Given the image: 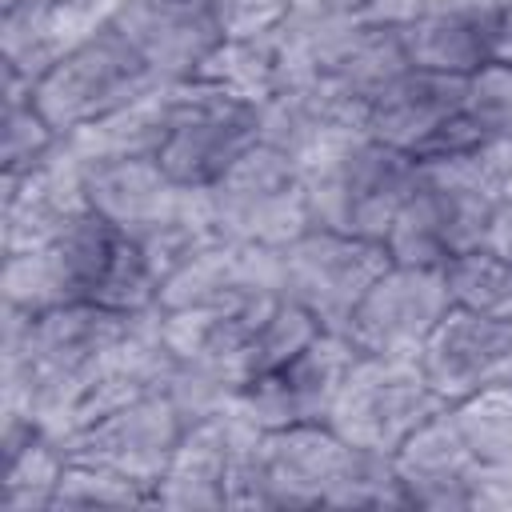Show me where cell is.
Here are the masks:
<instances>
[{
	"label": "cell",
	"mask_w": 512,
	"mask_h": 512,
	"mask_svg": "<svg viewBox=\"0 0 512 512\" xmlns=\"http://www.w3.org/2000/svg\"><path fill=\"white\" fill-rule=\"evenodd\" d=\"M372 0H292V16H368Z\"/></svg>",
	"instance_id": "cell-32"
},
{
	"label": "cell",
	"mask_w": 512,
	"mask_h": 512,
	"mask_svg": "<svg viewBox=\"0 0 512 512\" xmlns=\"http://www.w3.org/2000/svg\"><path fill=\"white\" fill-rule=\"evenodd\" d=\"M416 360L440 400L456 404L480 388L512 380V324L452 304Z\"/></svg>",
	"instance_id": "cell-16"
},
{
	"label": "cell",
	"mask_w": 512,
	"mask_h": 512,
	"mask_svg": "<svg viewBox=\"0 0 512 512\" xmlns=\"http://www.w3.org/2000/svg\"><path fill=\"white\" fill-rule=\"evenodd\" d=\"M468 512H512V468H476Z\"/></svg>",
	"instance_id": "cell-31"
},
{
	"label": "cell",
	"mask_w": 512,
	"mask_h": 512,
	"mask_svg": "<svg viewBox=\"0 0 512 512\" xmlns=\"http://www.w3.org/2000/svg\"><path fill=\"white\" fill-rule=\"evenodd\" d=\"M468 116L484 144L512 152V64L492 60L468 76Z\"/></svg>",
	"instance_id": "cell-29"
},
{
	"label": "cell",
	"mask_w": 512,
	"mask_h": 512,
	"mask_svg": "<svg viewBox=\"0 0 512 512\" xmlns=\"http://www.w3.org/2000/svg\"><path fill=\"white\" fill-rule=\"evenodd\" d=\"M252 144H260V108L204 80L172 84V128L156 156L172 180L208 188Z\"/></svg>",
	"instance_id": "cell-10"
},
{
	"label": "cell",
	"mask_w": 512,
	"mask_h": 512,
	"mask_svg": "<svg viewBox=\"0 0 512 512\" xmlns=\"http://www.w3.org/2000/svg\"><path fill=\"white\" fill-rule=\"evenodd\" d=\"M396 476L404 484L408 508L428 512H468V492L476 476V456L468 452L452 412H436L428 424H420L396 452H392Z\"/></svg>",
	"instance_id": "cell-20"
},
{
	"label": "cell",
	"mask_w": 512,
	"mask_h": 512,
	"mask_svg": "<svg viewBox=\"0 0 512 512\" xmlns=\"http://www.w3.org/2000/svg\"><path fill=\"white\" fill-rule=\"evenodd\" d=\"M508 196H512V192H508Z\"/></svg>",
	"instance_id": "cell-36"
},
{
	"label": "cell",
	"mask_w": 512,
	"mask_h": 512,
	"mask_svg": "<svg viewBox=\"0 0 512 512\" xmlns=\"http://www.w3.org/2000/svg\"><path fill=\"white\" fill-rule=\"evenodd\" d=\"M120 240L124 232H116L100 212L88 208L40 248L4 256V276H0L4 304L48 312L60 304L96 300L120 252Z\"/></svg>",
	"instance_id": "cell-9"
},
{
	"label": "cell",
	"mask_w": 512,
	"mask_h": 512,
	"mask_svg": "<svg viewBox=\"0 0 512 512\" xmlns=\"http://www.w3.org/2000/svg\"><path fill=\"white\" fill-rule=\"evenodd\" d=\"M260 440L236 408L184 424V436L156 484V508H232V488Z\"/></svg>",
	"instance_id": "cell-14"
},
{
	"label": "cell",
	"mask_w": 512,
	"mask_h": 512,
	"mask_svg": "<svg viewBox=\"0 0 512 512\" xmlns=\"http://www.w3.org/2000/svg\"><path fill=\"white\" fill-rule=\"evenodd\" d=\"M88 208L84 164L60 140L44 160L0 172V252L12 256L40 248Z\"/></svg>",
	"instance_id": "cell-15"
},
{
	"label": "cell",
	"mask_w": 512,
	"mask_h": 512,
	"mask_svg": "<svg viewBox=\"0 0 512 512\" xmlns=\"http://www.w3.org/2000/svg\"><path fill=\"white\" fill-rule=\"evenodd\" d=\"M68 468V448L56 432H40L16 456L4 460L0 508L4 512H52L60 476Z\"/></svg>",
	"instance_id": "cell-24"
},
{
	"label": "cell",
	"mask_w": 512,
	"mask_h": 512,
	"mask_svg": "<svg viewBox=\"0 0 512 512\" xmlns=\"http://www.w3.org/2000/svg\"><path fill=\"white\" fill-rule=\"evenodd\" d=\"M192 80H204L252 108L268 104L284 84V56H280V32L272 36H224L212 56L200 64V72Z\"/></svg>",
	"instance_id": "cell-23"
},
{
	"label": "cell",
	"mask_w": 512,
	"mask_h": 512,
	"mask_svg": "<svg viewBox=\"0 0 512 512\" xmlns=\"http://www.w3.org/2000/svg\"><path fill=\"white\" fill-rule=\"evenodd\" d=\"M456 308L512 324V256L500 248H476L444 268Z\"/></svg>",
	"instance_id": "cell-27"
},
{
	"label": "cell",
	"mask_w": 512,
	"mask_h": 512,
	"mask_svg": "<svg viewBox=\"0 0 512 512\" xmlns=\"http://www.w3.org/2000/svg\"><path fill=\"white\" fill-rule=\"evenodd\" d=\"M392 264L384 240H364L332 228H308L280 248V296L300 304L324 332H344L364 292Z\"/></svg>",
	"instance_id": "cell-8"
},
{
	"label": "cell",
	"mask_w": 512,
	"mask_h": 512,
	"mask_svg": "<svg viewBox=\"0 0 512 512\" xmlns=\"http://www.w3.org/2000/svg\"><path fill=\"white\" fill-rule=\"evenodd\" d=\"M160 84H180L200 72L224 40L204 0H124L108 20Z\"/></svg>",
	"instance_id": "cell-18"
},
{
	"label": "cell",
	"mask_w": 512,
	"mask_h": 512,
	"mask_svg": "<svg viewBox=\"0 0 512 512\" xmlns=\"http://www.w3.org/2000/svg\"><path fill=\"white\" fill-rule=\"evenodd\" d=\"M364 116L368 112L360 104H352L348 96H340L324 84L292 80L268 104H260V144H268V148L284 152L288 160H296L300 168H308L340 140L368 132Z\"/></svg>",
	"instance_id": "cell-19"
},
{
	"label": "cell",
	"mask_w": 512,
	"mask_h": 512,
	"mask_svg": "<svg viewBox=\"0 0 512 512\" xmlns=\"http://www.w3.org/2000/svg\"><path fill=\"white\" fill-rule=\"evenodd\" d=\"M180 436H184V416L176 412L168 392H156V396L120 404V408L72 428L60 440L72 460L128 476V480L152 488V500H156V484H160Z\"/></svg>",
	"instance_id": "cell-13"
},
{
	"label": "cell",
	"mask_w": 512,
	"mask_h": 512,
	"mask_svg": "<svg viewBox=\"0 0 512 512\" xmlns=\"http://www.w3.org/2000/svg\"><path fill=\"white\" fill-rule=\"evenodd\" d=\"M0 96H4V152H0V172H16V168H28V164L44 160L64 136L40 112L36 84L32 80H24L16 72H0Z\"/></svg>",
	"instance_id": "cell-25"
},
{
	"label": "cell",
	"mask_w": 512,
	"mask_h": 512,
	"mask_svg": "<svg viewBox=\"0 0 512 512\" xmlns=\"http://www.w3.org/2000/svg\"><path fill=\"white\" fill-rule=\"evenodd\" d=\"M68 508H156V500H152V488L68 456L52 512H68Z\"/></svg>",
	"instance_id": "cell-28"
},
{
	"label": "cell",
	"mask_w": 512,
	"mask_h": 512,
	"mask_svg": "<svg viewBox=\"0 0 512 512\" xmlns=\"http://www.w3.org/2000/svg\"><path fill=\"white\" fill-rule=\"evenodd\" d=\"M12 4H20V0H0V12H4V8H12Z\"/></svg>",
	"instance_id": "cell-35"
},
{
	"label": "cell",
	"mask_w": 512,
	"mask_h": 512,
	"mask_svg": "<svg viewBox=\"0 0 512 512\" xmlns=\"http://www.w3.org/2000/svg\"><path fill=\"white\" fill-rule=\"evenodd\" d=\"M512 192V152L476 144L456 156L420 160L416 184L388 232V252L400 264L448 268L452 260L488 248L500 204Z\"/></svg>",
	"instance_id": "cell-2"
},
{
	"label": "cell",
	"mask_w": 512,
	"mask_h": 512,
	"mask_svg": "<svg viewBox=\"0 0 512 512\" xmlns=\"http://www.w3.org/2000/svg\"><path fill=\"white\" fill-rule=\"evenodd\" d=\"M496 60H508L512 64V0L504 4L500 12V32H496Z\"/></svg>",
	"instance_id": "cell-34"
},
{
	"label": "cell",
	"mask_w": 512,
	"mask_h": 512,
	"mask_svg": "<svg viewBox=\"0 0 512 512\" xmlns=\"http://www.w3.org/2000/svg\"><path fill=\"white\" fill-rule=\"evenodd\" d=\"M220 36H272L288 24L292 0H204Z\"/></svg>",
	"instance_id": "cell-30"
},
{
	"label": "cell",
	"mask_w": 512,
	"mask_h": 512,
	"mask_svg": "<svg viewBox=\"0 0 512 512\" xmlns=\"http://www.w3.org/2000/svg\"><path fill=\"white\" fill-rule=\"evenodd\" d=\"M168 128H172V84H160L148 96L68 132L64 144L84 168L112 164V160H148V156H160Z\"/></svg>",
	"instance_id": "cell-22"
},
{
	"label": "cell",
	"mask_w": 512,
	"mask_h": 512,
	"mask_svg": "<svg viewBox=\"0 0 512 512\" xmlns=\"http://www.w3.org/2000/svg\"><path fill=\"white\" fill-rule=\"evenodd\" d=\"M416 168L420 160L376 140L372 132L340 140L304 168L312 224L364 240H388L416 184Z\"/></svg>",
	"instance_id": "cell-3"
},
{
	"label": "cell",
	"mask_w": 512,
	"mask_h": 512,
	"mask_svg": "<svg viewBox=\"0 0 512 512\" xmlns=\"http://www.w3.org/2000/svg\"><path fill=\"white\" fill-rule=\"evenodd\" d=\"M500 12L504 4H456L420 12L412 24L400 28L408 64L448 76H476L484 64L496 60Z\"/></svg>",
	"instance_id": "cell-21"
},
{
	"label": "cell",
	"mask_w": 512,
	"mask_h": 512,
	"mask_svg": "<svg viewBox=\"0 0 512 512\" xmlns=\"http://www.w3.org/2000/svg\"><path fill=\"white\" fill-rule=\"evenodd\" d=\"M488 248H500V252H508L512 256V196L500 204V212H496V224H492V240H488Z\"/></svg>",
	"instance_id": "cell-33"
},
{
	"label": "cell",
	"mask_w": 512,
	"mask_h": 512,
	"mask_svg": "<svg viewBox=\"0 0 512 512\" xmlns=\"http://www.w3.org/2000/svg\"><path fill=\"white\" fill-rule=\"evenodd\" d=\"M264 296H280V252L212 236L160 284L156 308H220Z\"/></svg>",
	"instance_id": "cell-17"
},
{
	"label": "cell",
	"mask_w": 512,
	"mask_h": 512,
	"mask_svg": "<svg viewBox=\"0 0 512 512\" xmlns=\"http://www.w3.org/2000/svg\"><path fill=\"white\" fill-rule=\"evenodd\" d=\"M356 356L360 352L340 332H320L292 360H284L260 376H248L240 384L232 408L260 432L292 428V424H328L332 404H336Z\"/></svg>",
	"instance_id": "cell-12"
},
{
	"label": "cell",
	"mask_w": 512,
	"mask_h": 512,
	"mask_svg": "<svg viewBox=\"0 0 512 512\" xmlns=\"http://www.w3.org/2000/svg\"><path fill=\"white\" fill-rule=\"evenodd\" d=\"M468 452L484 468H512V380L448 404Z\"/></svg>",
	"instance_id": "cell-26"
},
{
	"label": "cell",
	"mask_w": 512,
	"mask_h": 512,
	"mask_svg": "<svg viewBox=\"0 0 512 512\" xmlns=\"http://www.w3.org/2000/svg\"><path fill=\"white\" fill-rule=\"evenodd\" d=\"M160 88L152 68L136 56V48L112 28L100 24L84 40H76L40 80H36V104L52 120L60 136L148 96Z\"/></svg>",
	"instance_id": "cell-5"
},
{
	"label": "cell",
	"mask_w": 512,
	"mask_h": 512,
	"mask_svg": "<svg viewBox=\"0 0 512 512\" xmlns=\"http://www.w3.org/2000/svg\"><path fill=\"white\" fill-rule=\"evenodd\" d=\"M448 404L428 384L416 356H356L328 424L356 448L392 456L420 424Z\"/></svg>",
	"instance_id": "cell-6"
},
{
	"label": "cell",
	"mask_w": 512,
	"mask_h": 512,
	"mask_svg": "<svg viewBox=\"0 0 512 512\" xmlns=\"http://www.w3.org/2000/svg\"><path fill=\"white\" fill-rule=\"evenodd\" d=\"M212 232L224 240L284 248L312 228L304 168L268 144H252L216 184L204 188Z\"/></svg>",
	"instance_id": "cell-4"
},
{
	"label": "cell",
	"mask_w": 512,
	"mask_h": 512,
	"mask_svg": "<svg viewBox=\"0 0 512 512\" xmlns=\"http://www.w3.org/2000/svg\"><path fill=\"white\" fill-rule=\"evenodd\" d=\"M232 508H408L392 456L348 444L332 424L260 432Z\"/></svg>",
	"instance_id": "cell-1"
},
{
	"label": "cell",
	"mask_w": 512,
	"mask_h": 512,
	"mask_svg": "<svg viewBox=\"0 0 512 512\" xmlns=\"http://www.w3.org/2000/svg\"><path fill=\"white\" fill-rule=\"evenodd\" d=\"M452 292L444 268L392 260L364 292L344 324V340L360 356H420L424 340L448 316Z\"/></svg>",
	"instance_id": "cell-11"
},
{
	"label": "cell",
	"mask_w": 512,
	"mask_h": 512,
	"mask_svg": "<svg viewBox=\"0 0 512 512\" xmlns=\"http://www.w3.org/2000/svg\"><path fill=\"white\" fill-rule=\"evenodd\" d=\"M364 128L412 160H440L480 144V132L468 116V76L416 64H408L372 96Z\"/></svg>",
	"instance_id": "cell-7"
}]
</instances>
